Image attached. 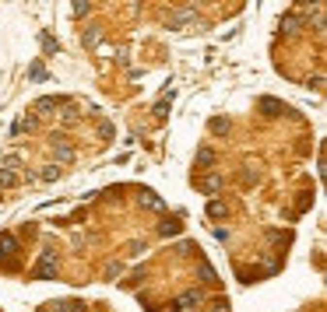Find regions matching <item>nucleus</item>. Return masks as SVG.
Here are the masks:
<instances>
[{
    "instance_id": "9b49d317",
    "label": "nucleus",
    "mask_w": 327,
    "mask_h": 312,
    "mask_svg": "<svg viewBox=\"0 0 327 312\" xmlns=\"http://www.w3.org/2000/svg\"><path fill=\"white\" fill-rule=\"evenodd\" d=\"M281 25H285V32H295V25H299V14H289Z\"/></svg>"
},
{
    "instance_id": "2eb2a0df",
    "label": "nucleus",
    "mask_w": 327,
    "mask_h": 312,
    "mask_svg": "<svg viewBox=\"0 0 327 312\" xmlns=\"http://www.w3.org/2000/svg\"><path fill=\"white\" fill-rule=\"evenodd\" d=\"M56 175H60V169H56V165H50L46 172H42V179H46V183H53V179H56Z\"/></svg>"
},
{
    "instance_id": "dca6fc26",
    "label": "nucleus",
    "mask_w": 327,
    "mask_h": 312,
    "mask_svg": "<svg viewBox=\"0 0 327 312\" xmlns=\"http://www.w3.org/2000/svg\"><path fill=\"white\" fill-rule=\"evenodd\" d=\"M211 312H229V305H225V298H218V302L211 305Z\"/></svg>"
},
{
    "instance_id": "f257e3e1",
    "label": "nucleus",
    "mask_w": 327,
    "mask_h": 312,
    "mask_svg": "<svg viewBox=\"0 0 327 312\" xmlns=\"http://www.w3.org/2000/svg\"><path fill=\"white\" fill-rule=\"evenodd\" d=\"M56 266H60V263H56V252H42L32 274H35L39 281H50V277H56Z\"/></svg>"
},
{
    "instance_id": "f03ea898",
    "label": "nucleus",
    "mask_w": 327,
    "mask_h": 312,
    "mask_svg": "<svg viewBox=\"0 0 327 312\" xmlns=\"http://www.w3.org/2000/svg\"><path fill=\"white\" fill-rule=\"evenodd\" d=\"M194 305H201V295H197V291H183L180 298L172 302V312H190Z\"/></svg>"
},
{
    "instance_id": "9d476101",
    "label": "nucleus",
    "mask_w": 327,
    "mask_h": 312,
    "mask_svg": "<svg viewBox=\"0 0 327 312\" xmlns=\"http://www.w3.org/2000/svg\"><path fill=\"white\" fill-rule=\"evenodd\" d=\"M14 183H18V175H14V172H0V186H14Z\"/></svg>"
},
{
    "instance_id": "1a4fd4ad",
    "label": "nucleus",
    "mask_w": 327,
    "mask_h": 312,
    "mask_svg": "<svg viewBox=\"0 0 327 312\" xmlns=\"http://www.w3.org/2000/svg\"><path fill=\"white\" fill-rule=\"evenodd\" d=\"M162 235H166V239L169 235H180V221H166V225H162Z\"/></svg>"
},
{
    "instance_id": "4468645a",
    "label": "nucleus",
    "mask_w": 327,
    "mask_h": 312,
    "mask_svg": "<svg viewBox=\"0 0 327 312\" xmlns=\"http://www.w3.org/2000/svg\"><path fill=\"white\" fill-rule=\"evenodd\" d=\"M260 106H264V109H267V112H271V116H275V112H278V109H281V106H278V102H271V98H260Z\"/></svg>"
},
{
    "instance_id": "6e6552de",
    "label": "nucleus",
    "mask_w": 327,
    "mask_h": 312,
    "mask_svg": "<svg viewBox=\"0 0 327 312\" xmlns=\"http://www.w3.org/2000/svg\"><path fill=\"white\" fill-rule=\"evenodd\" d=\"M207 214H211V218H222V214H225V203H222V200H211V203H207Z\"/></svg>"
},
{
    "instance_id": "423d86ee",
    "label": "nucleus",
    "mask_w": 327,
    "mask_h": 312,
    "mask_svg": "<svg viewBox=\"0 0 327 312\" xmlns=\"http://www.w3.org/2000/svg\"><path fill=\"white\" fill-rule=\"evenodd\" d=\"M53 151H56V161H70L74 158V147L70 144H53Z\"/></svg>"
},
{
    "instance_id": "20e7f679",
    "label": "nucleus",
    "mask_w": 327,
    "mask_h": 312,
    "mask_svg": "<svg viewBox=\"0 0 327 312\" xmlns=\"http://www.w3.org/2000/svg\"><path fill=\"white\" fill-rule=\"evenodd\" d=\"M197 165H215V151H211V147H197Z\"/></svg>"
},
{
    "instance_id": "f8f14e48",
    "label": "nucleus",
    "mask_w": 327,
    "mask_h": 312,
    "mask_svg": "<svg viewBox=\"0 0 327 312\" xmlns=\"http://www.w3.org/2000/svg\"><path fill=\"white\" fill-rule=\"evenodd\" d=\"M60 106V98H39V109H56Z\"/></svg>"
},
{
    "instance_id": "39448f33",
    "label": "nucleus",
    "mask_w": 327,
    "mask_h": 312,
    "mask_svg": "<svg viewBox=\"0 0 327 312\" xmlns=\"http://www.w3.org/2000/svg\"><path fill=\"white\" fill-rule=\"evenodd\" d=\"M141 203H144V207H152V211H162V200L155 197L152 189H144V193H141Z\"/></svg>"
},
{
    "instance_id": "0eeeda50",
    "label": "nucleus",
    "mask_w": 327,
    "mask_h": 312,
    "mask_svg": "<svg viewBox=\"0 0 327 312\" xmlns=\"http://www.w3.org/2000/svg\"><path fill=\"white\" fill-rule=\"evenodd\" d=\"M222 189V175H207L204 179V193H218Z\"/></svg>"
},
{
    "instance_id": "f3484780",
    "label": "nucleus",
    "mask_w": 327,
    "mask_h": 312,
    "mask_svg": "<svg viewBox=\"0 0 327 312\" xmlns=\"http://www.w3.org/2000/svg\"><path fill=\"white\" fill-rule=\"evenodd\" d=\"M39 312H46V309H39Z\"/></svg>"
},
{
    "instance_id": "7ed1b4c3",
    "label": "nucleus",
    "mask_w": 327,
    "mask_h": 312,
    "mask_svg": "<svg viewBox=\"0 0 327 312\" xmlns=\"http://www.w3.org/2000/svg\"><path fill=\"white\" fill-rule=\"evenodd\" d=\"M11 252H18V239H14V235H0V256H11Z\"/></svg>"
},
{
    "instance_id": "ddd939ff",
    "label": "nucleus",
    "mask_w": 327,
    "mask_h": 312,
    "mask_svg": "<svg viewBox=\"0 0 327 312\" xmlns=\"http://www.w3.org/2000/svg\"><path fill=\"white\" fill-rule=\"evenodd\" d=\"M225 130H229L225 120H211V133H225Z\"/></svg>"
}]
</instances>
